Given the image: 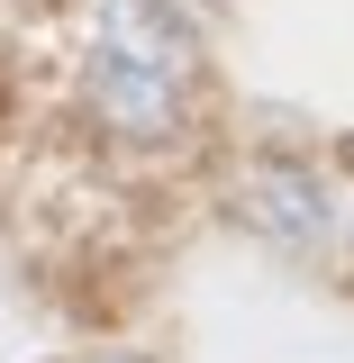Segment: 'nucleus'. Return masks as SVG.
<instances>
[{
  "label": "nucleus",
  "mask_w": 354,
  "mask_h": 363,
  "mask_svg": "<svg viewBox=\"0 0 354 363\" xmlns=\"http://www.w3.org/2000/svg\"><path fill=\"white\" fill-rule=\"evenodd\" d=\"M91 55H100V64H128V73H155V82H182V91H191V18H182V0H100Z\"/></svg>",
  "instance_id": "f257e3e1"
},
{
  "label": "nucleus",
  "mask_w": 354,
  "mask_h": 363,
  "mask_svg": "<svg viewBox=\"0 0 354 363\" xmlns=\"http://www.w3.org/2000/svg\"><path fill=\"white\" fill-rule=\"evenodd\" d=\"M91 109L118 136H173L182 128V82H155V73H128V64L91 55Z\"/></svg>",
  "instance_id": "7ed1b4c3"
},
{
  "label": "nucleus",
  "mask_w": 354,
  "mask_h": 363,
  "mask_svg": "<svg viewBox=\"0 0 354 363\" xmlns=\"http://www.w3.org/2000/svg\"><path fill=\"white\" fill-rule=\"evenodd\" d=\"M236 209H245L255 236L291 245V255L336 245V200H327V182H309L300 164H255V173L236 182Z\"/></svg>",
  "instance_id": "f03ea898"
}]
</instances>
